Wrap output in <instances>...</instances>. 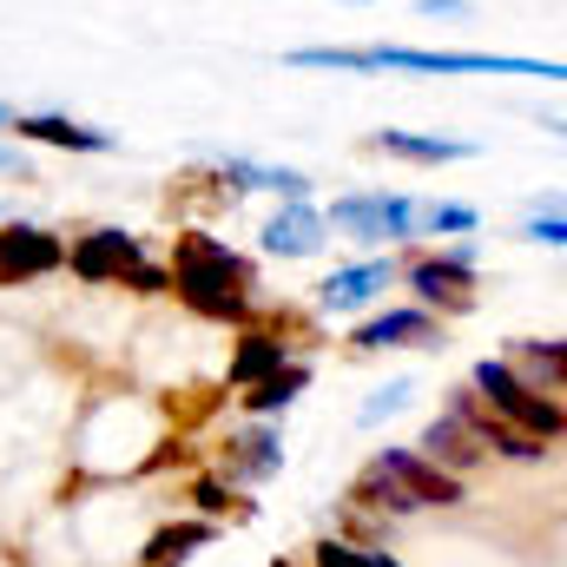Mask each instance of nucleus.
I'll return each instance as SVG.
<instances>
[{"label":"nucleus","mask_w":567,"mask_h":567,"mask_svg":"<svg viewBox=\"0 0 567 567\" xmlns=\"http://www.w3.org/2000/svg\"><path fill=\"white\" fill-rule=\"evenodd\" d=\"M251 284H258L251 265H245L231 245H218L212 231H178L165 290H172L192 317H205V323H245V317H251Z\"/></svg>","instance_id":"obj_1"},{"label":"nucleus","mask_w":567,"mask_h":567,"mask_svg":"<svg viewBox=\"0 0 567 567\" xmlns=\"http://www.w3.org/2000/svg\"><path fill=\"white\" fill-rule=\"evenodd\" d=\"M290 66L323 73H522V80H561V60H522V53H429V47H297Z\"/></svg>","instance_id":"obj_2"},{"label":"nucleus","mask_w":567,"mask_h":567,"mask_svg":"<svg viewBox=\"0 0 567 567\" xmlns=\"http://www.w3.org/2000/svg\"><path fill=\"white\" fill-rule=\"evenodd\" d=\"M468 390H475V403H488L495 423L522 429V435H535V442H555V435H561V403L542 396L528 377H515V363H502V357H482L475 377H468Z\"/></svg>","instance_id":"obj_3"},{"label":"nucleus","mask_w":567,"mask_h":567,"mask_svg":"<svg viewBox=\"0 0 567 567\" xmlns=\"http://www.w3.org/2000/svg\"><path fill=\"white\" fill-rule=\"evenodd\" d=\"M416 212L423 198H403V192H350L323 212V231H343L357 245H403L416 238Z\"/></svg>","instance_id":"obj_4"},{"label":"nucleus","mask_w":567,"mask_h":567,"mask_svg":"<svg viewBox=\"0 0 567 567\" xmlns=\"http://www.w3.org/2000/svg\"><path fill=\"white\" fill-rule=\"evenodd\" d=\"M410 290L423 297V310H435V317L475 310V251L462 245V251H423V258H410Z\"/></svg>","instance_id":"obj_5"},{"label":"nucleus","mask_w":567,"mask_h":567,"mask_svg":"<svg viewBox=\"0 0 567 567\" xmlns=\"http://www.w3.org/2000/svg\"><path fill=\"white\" fill-rule=\"evenodd\" d=\"M416 455H429L442 475H462V468H475V462L488 455V449H482V435H475V390H462L435 423H423Z\"/></svg>","instance_id":"obj_6"},{"label":"nucleus","mask_w":567,"mask_h":567,"mask_svg":"<svg viewBox=\"0 0 567 567\" xmlns=\"http://www.w3.org/2000/svg\"><path fill=\"white\" fill-rule=\"evenodd\" d=\"M370 468H377L390 488H403L416 508H455V502H462V475H442V468H435L429 455H416V449H377Z\"/></svg>","instance_id":"obj_7"},{"label":"nucleus","mask_w":567,"mask_h":567,"mask_svg":"<svg viewBox=\"0 0 567 567\" xmlns=\"http://www.w3.org/2000/svg\"><path fill=\"white\" fill-rule=\"evenodd\" d=\"M60 265H66V245H60L47 225H7V218H0V290L53 278Z\"/></svg>","instance_id":"obj_8"},{"label":"nucleus","mask_w":567,"mask_h":567,"mask_svg":"<svg viewBox=\"0 0 567 567\" xmlns=\"http://www.w3.org/2000/svg\"><path fill=\"white\" fill-rule=\"evenodd\" d=\"M140 258H145L140 238L120 231V225H100V231H86V238L66 245V271H73L80 284H120Z\"/></svg>","instance_id":"obj_9"},{"label":"nucleus","mask_w":567,"mask_h":567,"mask_svg":"<svg viewBox=\"0 0 567 567\" xmlns=\"http://www.w3.org/2000/svg\"><path fill=\"white\" fill-rule=\"evenodd\" d=\"M323 212L310 205V198H290L278 205L271 218H265V231H258V245L271 251V258H310V251H323Z\"/></svg>","instance_id":"obj_10"},{"label":"nucleus","mask_w":567,"mask_h":567,"mask_svg":"<svg viewBox=\"0 0 567 567\" xmlns=\"http://www.w3.org/2000/svg\"><path fill=\"white\" fill-rule=\"evenodd\" d=\"M403 343H442V317L410 303V310H383V317L357 323V337H350V350H403Z\"/></svg>","instance_id":"obj_11"},{"label":"nucleus","mask_w":567,"mask_h":567,"mask_svg":"<svg viewBox=\"0 0 567 567\" xmlns=\"http://www.w3.org/2000/svg\"><path fill=\"white\" fill-rule=\"evenodd\" d=\"M284 363H290V337L265 330V323H245V330H238V357H231L225 383H231V390H251V383H265V377L284 370Z\"/></svg>","instance_id":"obj_12"},{"label":"nucleus","mask_w":567,"mask_h":567,"mask_svg":"<svg viewBox=\"0 0 567 567\" xmlns=\"http://www.w3.org/2000/svg\"><path fill=\"white\" fill-rule=\"evenodd\" d=\"M278 468H284L278 429H238V435H225V482H271Z\"/></svg>","instance_id":"obj_13"},{"label":"nucleus","mask_w":567,"mask_h":567,"mask_svg":"<svg viewBox=\"0 0 567 567\" xmlns=\"http://www.w3.org/2000/svg\"><path fill=\"white\" fill-rule=\"evenodd\" d=\"M383 284H396V265H390V258H363V265L330 271L323 290H317V303H323V310H363V303L383 297Z\"/></svg>","instance_id":"obj_14"},{"label":"nucleus","mask_w":567,"mask_h":567,"mask_svg":"<svg viewBox=\"0 0 567 567\" xmlns=\"http://www.w3.org/2000/svg\"><path fill=\"white\" fill-rule=\"evenodd\" d=\"M7 133H20V140H33V145H60V152H113V133L60 120V113H20V120H7Z\"/></svg>","instance_id":"obj_15"},{"label":"nucleus","mask_w":567,"mask_h":567,"mask_svg":"<svg viewBox=\"0 0 567 567\" xmlns=\"http://www.w3.org/2000/svg\"><path fill=\"white\" fill-rule=\"evenodd\" d=\"M370 152H383V158H410V165H455V158H475V145H468V140H442V133H396V126L370 133Z\"/></svg>","instance_id":"obj_16"},{"label":"nucleus","mask_w":567,"mask_h":567,"mask_svg":"<svg viewBox=\"0 0 567 567\" xmlns=\"http://www.w3.org/2000/svg\"><path fill=\"white\" fill-rule=\"evenodd\" d=\"M303 390H310V363H284V370H271L265 383L245 390V410H251V416H284Z\"/></svg>","instance_id":"obj_17"},{"label":"nucleus","mask_w":567,"mask_h":567,"mask_svg":"<svg viewBox=\"0 0 567 567\" xmlns=\"http://www.w3.org/2000/svg\"><path fill=\"white\" fill-rule=\"evenodd\" d=\"M205 542H212V522H172V528H158V535L145 542L140 567H178V561H192Z\"/></svg>","instance_id":"obj_18"},{"label":"nucleus","mask_w":567,"mask_h":567,"mask_svg":"<svg viewBox=\"0 0 567 567\" xmlns=\"http://www.w3.org/2000/svg\"><path fill=\"white\" fill-rule=\"evenodd\" d=\"M310 567H403V561H396V555H383V548H357V542L323 535V542L310 548Z\"/></svg>","instance_id":"obj_19"},{"label":"nucleus","mask_w":567,"mask_h":567,"mask_svg":"<svg viewBox=\"0 0 567 567\" xmlns=\"http://www.w3.org/2000/svg\"><path fill=\"white\" fill-rule=\"evenodd\" d=\"M455 231H475V212L468 205H449V198H423L416 238H455Z\"/></svg>","instance_id":"obj_20"},{"label":"nucleus","mask_w":567,"mask_h":567,"mask_svg":"<svg viewBox=\"0 0 567 567\" xmlns=\"http://www.w3.org/2000/svg\"><path fill=\"white\" fill-rule=\"evenodd\" d=\"M508 357H515V363H528L535 377H548V390H561V343H555V337H522Z\"/></svg>","instance_id":"obj_21"},{"label":"nucleus","mask_w":567,"mask_h":567,"mask_svg":"<svg viewBox=\"0 0 567 567\" xmlns=\"http://www.w3.org/2000/svg\"><path fill=\"white\" fill-rule=\"evenodd\" d=\"M192 502H198L205 515H251V508L231 495V482H225V475H198V482H192Z\"/></svg>","instance_id":"obj_22"},{"label":"nucleus","mask_w":567,"mask_h":567,"mask_svg":"<svg viewBox=\"0 0 567 567\" xmlns=\"http://www.w3.org/2000/svg\"><path fill=\"white\" fill-rule=\"evenodd\" d=\"M403 403H410V383H383V396L363 403V423H383V416H396Z\"/></svg>","instance_id":"obj_23"},{"label":"nucleus","mask_w":567,"mask_h":567,"mask_svg":"<svg viewBox=\"0 0 567 567\" xmlns=\"http://www.w3.org/2000/svg\"><path fill=\"white\" fill-rule=\"evenodd\" d=\"M120 284H133V290H145V297H158V290H165V271H158L152 258H140V265H133Z\"/></svg>","instance_id":"obj_24"},{"label":"nucleus","mask_w":567,"mask_h":567,"mask_svg":"<svg viewBox=\"0 0 567 567\" xmlns=\"http://www.w3.org/2000/svg\"><path fill=\"white\" fill-rule=\"evenodd\" d=\"M528 238H535V245H561V238H567V218H561V212L535 218V225H528Z\"/></svg>","instance_id":"obj_25"},{"label":"nucleus","mask_w":567,"mask_h":567,"mask_svg":"<svg viewBox=\"0 0 567 567\" xmlns=\"http://www.w3.org/2000/svg\"><path fill=\"white\" fill-rule=\"evenodd\" d=\"M0 172H13V178H27V165H20V158H13L7 145H0Z\"/></svg>","instance_id":"obj_26"},{"label":"nucleus","mask_w":567,"mask_h":567,"mask_svg":"<svg viewBox=\"0 0 567 567\" xmlns=\"http://www.w3.org/2000/svg\"><path fill=\"white\" fill-rule=\"evenodd\" d=\"M7 120H13V113H7V106H0V133H7Z\"/></svg>","instance_id":"obj_27"},{"label":"nucleus","mask_w":567,"mask_h":567,"mask_svg":"<svg viewBox=\"0 0 567 567\" xmlns=\"http://www.w3.org/2000/svg\"><path fill=\"white\" fill-rule=\"evenodd\" d=\"M278 567H297V561H278Z\"/></svg>","instance_id":"obj_28"},{"label":"nucleus","mask_w":567,"mask_h":567,"mask_svg":"<svg viewBox=\"0 0 567 567\" xmlns=\"http://www.w3.org/2000/svg\"><path fill=\"white\" fill-rule=\"evenodd\" d=\"M0 218H7V205H0Z\"/></svg>","instance_id":"obj_29"}]
</instances>
